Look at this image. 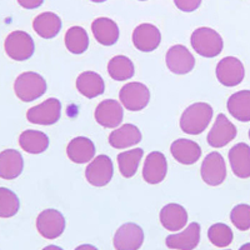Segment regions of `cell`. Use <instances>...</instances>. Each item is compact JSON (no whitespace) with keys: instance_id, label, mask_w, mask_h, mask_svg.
I'll return each instance as SVG.
<instances>
[{"instance_id":"obj_19","label":"cell","mask_w":250,"mask_h":250,"mask_svg":"<svg viewBox=\"0 0 250 250\" xmlns=\"http://www.w3.org/2000/svg\"><path fill=\"white\" fill-rule=\"evenodd\" d=\"M170 153L174 159L180 164L191 165L200 159L202 149L198 143L189 139H178L173 142Z\"/></svg>"},{"instance_id":"obj_42","label":"cell","mask_w":250,"mask_h":250,"mask_svg":"<svg viewBox=\"0 0 250 250\" xmlns=\"http://www.w3.org/2000/svg\"><path fill=\"white\" fill-rule=\"evenodd\" d=\"M140 1H145V0H140Z\"/></svg>"},{"instance_id":"obj_30","label":"cell","mask_w":250,"mask_h":250,"mask_svg":"<svg viewBox=\"0 0 250 250\" xmlns=\"http://www.w3.org/2000/svg\"><path fill=\"white\" fill-rule=\"evenodd\" d=\"M108 73L114 80L124 82L134 75V64L129 58L118 55L110 59L108 64Z\"/></svg>"},{"instance_id":"obj_13","label":"cell","mask_w":250,"mask_h":250,"mask_svg":"<svg viewBox=\"0 0 250 250\" xmlns=\"http://www.w3.org/2000/svg\"><path fill=\"white\" fill-rule=\"evenodd\" d=\"M235 125L225 117L224 114H219L216 117L213 128L208 134V143L213 148H223L236 137Z\"/></svg>"},{"instance_id":"obj_32","label":"cell","mask_w":250,"mask_h":250,"mask_svg":"<svg viewBox=\"0 0 250 250\" xmlns=\"http://www.w3.org/2000/svg\"><path fill=\"white\" fill-rule=\"evenodd\" d=\"M20 200L8 188H0V218H12L19 211Z\"/></svg>"},{"instance_id":"obj_15","label":"cell","mask_w":250,"mask_h":250,"mask_svg":"<svg viewBox=\"0 0 250 250\" xmlns=\"http://www.w3.org/2000/svg\"><path fill=\"white\" fill-rule=\"evenodd\" d=\"M168 173V162L160 151H151L144 163L143 178L148 184L155 185L162 183Z\"/></svg>"},{"instance_id":"obj_37","label":"cell","mask_w":250,"mask_h":250,"mask_svg":"<svg viewBox=\"0 0 250 250\" xmlns=\"http://www.w3.org/2000/svg\"><path fill=\"white\" fill-rule=\"evenodd\" d=\"M75 250H99V249H98V248L94 247V245H90V244H83V245H79V247H78Z\"/></svg>"},{"instance_id":"obj_7","label":"cell","mask_w":250,"mask_h":250,"mask_svg":"<svg viewBox=\"0 0 250 250\" xmlns=\"http://www.w3.org/2000/svg\"><path fill=\"white\" fill-rule=\"evenodd\" d=\"M114 175L113 162L108 155H98L86 167L85 178L93 187H105Z\"/></svg>"},{"instance_id":"obj_28","label":"cell","mask_w":250,"mask_h":250,"mask_svg":"<svg viewBox=\"0 0 250 250\" xmlns=\"http://www.w3.org/2000/svg\"><path fill=\"white\" fill-rule=\"evenodd\" d=\"M228 110L239 122H250V90L236 91L228 99Z\"/></svg>"},{"instance_id":"obj_26","label":"cell","mask_w":250,"mask_h":250,"mask_svg":"<svg viewBox=\"0 0 250 250\" xmlns=\"http://www.w3.org/2000/svg\"><path fill=\"white\" fill-rule=\"evenodd\" d=\"M33 28L39 37L51 39L59 34L62 29V20L55 13H42L33 20Z\"/></svg>"},{"instance_id":"obj_10","label":"cell","mask_w":250,"mask_h":250,"mask_svg":"<svg viewBox=\"0 0 250 250\" xmlns=\"http://www.w3.org/2000/svg\"><path fill=\"white\" fill-rule=\"evenodd\" d=\"M144 243V231L139 225L125 223L114 235L115 250H139Z\"/></svg>"},{"instance_id":"obj_41","label":"cell","mask_w":250,"mask_h":250,"mask_svg":"<svg viewBox=\"0 0 250 250\" xmlns=\"http://www.w3.org/2000/svg\"><path fill=\"white\" fill-rule=\"evenodd\" d=\"M249 139H250V130H249Z\"/></svg>"},{"instance_id":"obj_12","label":"cell","mask_w":250,"mask_h":250,"mask_svg":"<svg viewBox=\"0 0 250 250\" xmlns=\"http://www.w3.org/2000/svg\"><path fill=\"white\" fill-rule=\"evenodd\" d=\"M165 62L169 70L178 75L190 73L195 65V58L184 45L171 46L167 53Z\"/></svg>"},{"instance_id":"obj_29","label":"cell","mask_w":250,"mask_h":250,"mask_svg":"<svg viewBox=\"0 0 250 250\" xmlns=\"http://www.w3.org/2000/svg\"><path fill=\"white\" fill-rule=\"evenodd\" d=\"M143 149L135 148L128 151H123L118 155V164L119 170L124 178H131L135 175L139 167V163L143 158Z\"/></svg>"},{"instance_id":"obj_16","label":"cell","mask_w":250,"mask_h":250,"mask_svg":"<svg viewBox=\"0 0 250 250\" xmlns=\"http://www.w3.org/2000/svg\"><path fill=\"white\" fill-rule=\"evenodd\" d=\"M124 118L123 106L114 99H106L99 103L95 109V120L104 128H117Z\"/></svg>"},{"instance_id":"obj_11","label":"cell","mask_w":250,"mask_h":250,"mask_svg":"<svg viewBox=\"0 0 250 250\" xmlns=\"http://www.w3.org/2000/svg\"><path fill=\"white\" fill-rule=\"evenodd\" d=\"M245 75L244 65L234 57L222 59L216 65V78L225 86H236L243 82Z\"/></svg>"},{"instance_id":"obj_22","label":"cell","mask_w":250,"mask_h":250,"mask_svg":"<svg viewBox=\"0 0 250 250\" xmlns=\"http://www.w3.org/2000/svg\"><path fill=\"white\" fill-rule=\"evenodd\" d=\"M91 31L94 38L102 45L110 46L119 39V28L114 20L109 18H98L91 24Z\"/></svg>"},{"instance_id":"obj_17","label":"cell","mask_w":250,"mask_h":250,"mask_svg":"<svg viewBox=\"0 0 250 250\" xmlns=\"http://www.w3.org/2000/svg\"><path fill=\"white\" fill-rule=\"evenodd\" d=\"M200 242L199 223H191L185 230L178 234H171L167 238L165 244L169 249L194 250Z\"/></svg>"},{"instance_id":"obj_6","label":"cell","mask_w":250,"mask_h":250,"mask_svg":"<svg viewBox=\"0 0 250 250\" xmlns=\"http://www.w3.org/2000/svg\"><path fill=\"white\" fill-rule=\"evenodd\" d=\"M62 115V103L55 98H49L39 105L30 108L26 113V119L31 124L53 125L59 122Z\"/></svg>"},{"instance_id":"obj_35","label":"cell","mask_w":250,"mask_h":250,"mask_svg":"<svg viewBox=\"0 0 250 250\" xmlns=\"http://www.w3.org/2000/svg\"><path fill=\"white\" fill-rule=\"evenodd\" d=\"M174 4L182 12L191 13L199 8L202 0H174Z\"/></svg>"},{"instance_id":"obj_34","label":"cell","mask_w":250,"mask_h":250,"mask_svg":"<svg viewBox=\"0 0 250 250\" xmlns=\"http://www.w3.org/2000/svg\"><path fill=\"white\" fill-rule=\"evenodd\" d=\"M230 220L236 229L245 231L250 229V205L239 204L230 213Z\"/></svg>"},{"instance_id":"obj_4","label":"cell","mask_w":250,"mask_h":250,"mask_svg":"<svg viewBox=\"0 0 250 250\" xmlns=\"http://www.w3.org/2000/svg\"><path fill=\"white\" fill-rule=\"evenodd\" d=\"M5 53L9 58L17 62H24L33 57L35 50L34 40L28 33L21 30L12 31L4 43Z\"/></svg>"},{"instance_id":"obj_8","label":"cell","mask_w":250,"mask_h":250,"mask_svg":"<svg viewBox=\"0 0 250 250\" xmlns=\"http://www.w3.org/2000/svg\"><path fill=\"white\" fill-rule=\"evenodd\" d=\"M37 229L45 239H57L65 230V218L57 209H46L38 215Z\"/></svg>"},{"instance_id":"obj_14","label":"cell","mask_w":250,"mask_h":250,"mask_svg":"<svg viewBox=\"0 0 250 250\" xmlns=\"http://www.w3.org/2000/svg\"><path fill=\"white\" fill-rule=\"evenodd\" d=\"M162 34L155 25L149 23L140 24L133 31V44L140 51L150 53L160 45Z\"/></svg>"},{"instance_id":"obj_9","label":"cell","mask_w":250,"mask_h":250,"mask_svg":"<svg viewBox=\"0 0 250 250\" xmlns=\"http://www.w3.org/2000/svg\"><path fill=\"white\" fill-rule=\"evenodd\" d=\"M200 174H202L203 180L210 187H218L223 184L227 178V167H225L224 158L216 151L208 154L203 160Z\"/></svg>"},{"instance_id":"obj_33","label":"cell","mask_w":250,"mask_h":250,"mask_svg":"<svg viewBox=\"0 0 250 250\" xmlns=\"http://www.w3.org/2000/svg\"><path fill=\"white\" fill-rule=\"evenodd\" d=\"M208 238L210 240V243L215 247L225 248L228 245H230L233 242L234 234L230 228L227 224L223 223H216V224L211 225L208 230Z\"/></svg>"},{"instance_id":"obj_31","label":"cell","mask_w":250,"mask_h":250,"mask_svg":"<svg viewBox=\"0 0 250 250\" xmlns=\"http://www.w3.org/2000/svg\"><path fill=\"white\" fill-rule=\"evenodd\" d=\"M65 46L73 54H83L89 46V37L82 26H73L65 34Z\"/></svg>"},{"instance_id":"obj_40","label":"cell","mask_w":250,"mask_h":250,"mask_svg":"<svg viewBox=\"0 0 250 250\" xmlns=\"http://www.w3.org/2000/svg\"><path fill=\"white\" fill-rule=\"evenodd\" d=\"M93 3H103V1H106V0H90Z\"/></svg>"},{"instance_id":"obj_43","label":"cell","mask_w":250,"mask_h":250,"mask_svg":"<svg viewBox=\"0 0 250 250\" xmlns=\"http://www.w3.org/2000/svg\"><path fill=\"white\" fill-rule=\"evenodd\" d=\"M225 250H230V249H225Z\"/></svg>"},{"instance_id":"obj_3","label":"cell","mask_w":250,"mask_h":250,"mask_svg":"<svg viewBox=\"0 0 250 250\" xmlns=\"http://www.w3.org/2000/svg\"><path fill=\"white\" fill-rule=\"evenodd\" d=\"M14 91L20 100L30 103L37 100L46 91V82L42 75L34 71L20 74L14 83Z\"/></svg>"},{"instance_id":"obj_23","label":"cell","mask_w":250,"mask_h":250,"mask_svg":"<svg viewBox=\"0 0 250 250\" xmlns=\"http://www.w3.org/2000/svg\"><path fill=\"white\" fill-rule=\"evenodd\" d=\"M142 142L139 128L133 124L122 125L109 135V144L115 149H125Z\"/></svg>"},{"instance_id":"obj_21","label":"cell","mask_w":250,"mask_h":250,"mask_svg":"<svg viewBox=\"0 0 250 250\" xmlns=\"http://www.w3.org/2000/svg\"><path fill=\"white\" fill-rule=\"evenodd\" d=\"M68 158L75 164H86L95 155V145L89 138L78 137L70 140L66 146Z\"/></svg>"},{"instance_id":"obj_1","label":"cell","mask_w":250,"mask_h":250,"mask_svg":"<svg viewBox=\"0 0 250 250\" xmlns=\"http://www.w3.org/2000/svg\"><path fill=\"white\" fill-rule=\"evenodd\" d=\"M213 118V108L208 103H195L188 106L180 117V128L190 135H199L208 128Z\"/></svg>"},{"instance_id":"obj_25","label":"cell","mask_w":250,"mask_h":250,"mask_svg":"<svg viewBox=\"0 0 250 250\" xmlns=\"http://www.w3.org/2000/svg\"><path fill=\"white\" fill-rule=\"evenodd\" d=\"M77 89L82 95L85 98L93 99L102 95L105 90L104 80L98 73L94 71H84L78 77Z\"/></svg>"},{"instance_id":"obj_2","label":"cell","mask_w":250,"mask_h":250,"mask_svg":"<svg viewBox=\"0 0 250 250\" xmlns=\"http://www.w3.org/2000/svg\"><path fill=\"white\" fill-rule=\"evenodd\" d=\"M190 43L194 50L204 58H214L222 53L224 48L223 38L218 31L210 28H198L193 31Z\"/></svg>"},{"instance_id":"obj_27","label":"cell","mask_w":250,"mask_h":250,"mask_svg":"<svg viewBox=\"0 0 250 250\" xmlns=\"http://www.w3.org/2000/svg\"><path fill=\"white\" fill-rule=\"evenodd\" d=\"M19 145L29 154H42L48 149L49 138L43 131L29 129L20 134Z\"/></svg>"},{"instance_id":"obj_24","label":"cell","mask_w":250,"mask_h":250,"mask_svg":"<svg viewBox=\"0 0 250 250\" xmlns=\"http://www.w3.org/2000/svg\"><path fill=\"white\" fill-rule=\"evenodd\" d=\"M160 223L169 231H178L187 225L188 213L179 204L165 205L160 210Z\"/></svg>"},{"instance_id":"obj_39","label":"cell","mask_w":250,"mask_h":250,"mask_svg":"<svg viewBox=\"0 0 250 250\" xmlns=\"http://www.w3.org/2000/svg\"><path fill=\"white\" fill-rule=\"evenodd\" d=\"M239 250H250V243H247V244H244L243 247H240Z\"/></svg>"},{"instance_id":"obj_5","label":"cell","mask_w":250,"mask_h":250,"mask_svg":"<svg viewBox=\"0 0 250 250\" xmlns=\"http://www.w3.org/2000/svg\"><path fill=\"white\" fill-rule=\"evenodd\" d=\"M123 106L130 111H140L149 104L150 91L142 83L133 82L123 86L119 91Z\"/></svg>"},{"instance_id":"obj_20","label":"cell","mask_w":250,"mask_h":250,"mask_svg":"<svg viewBox=\"0 0 250 250\" xmlns=\"http://www.w3.org/2000/svg\"><path fill=\"white\" fill-rule=\"evenodd\" d=\"M229 162L233 173L238 178H250V146L239 143L229 150Z\"/></svg>"},{"instance_id":"obj_18","label":"cell","mask_w":250,"mask_h":250,"mask_svg":"<svg viewBox=\"0 0 250 250\" xmlns=\"http://www.w3.org/2000/svg\"><path fill=\"white\" fill-rule=\"evenodd\" d=\"M24 160L15 149H5L0 153V178L5 180L17 179L23 173Z\"/></svg>"},{"instance_id":"obj_36","label":"cell","mask_w":250,"mask_h":250,"mask_svg":"<svg viewBox=\"0 0 250 250\" xmlns=\"http://www.w3.org/2000/svg\"><path fill=\"white\" fill-rule=\"evenodd\" d=\"M18 3L25 9H35L39 8L44 3V0H18Z\"/></svg>"},{"instance_id":"obj_38","label":"cell","mask_w":250,"mask_h":250,"mask_svg":"<svg viewBox=\"0 0 250 250\" xmlns=\"http://www.w3.org/2000/svg\"><path fill=\"white\" fill-rule=\"evenodd\" d=\"M43 250H64V249L60 247H57V245H48V247L44 248Z\"/></svg>"}]
</instances>
